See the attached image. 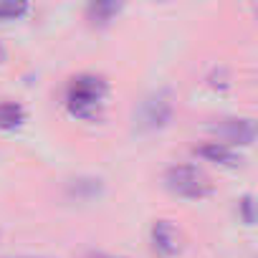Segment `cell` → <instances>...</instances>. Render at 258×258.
I'll return each mask as SVG.
<instances>
[{
    "label": "cell",
    "mask_w": 258,
    "mask_h": 258,
    "mask_svg": "<svg viewBox=\"0 0 258 258\" xmlns=\"http://www.w3.org/2000/svg\"><path fill=\"white\" fill-rule=\"evenodd\" d=\"M121 11V6L119 3H91L89 8H86V18L94 23V26H106L109 21H114L116 18V13Z\"/></svg>",
    "instance_id": "obj_7"
},
{
    "label": "cell",
    "mask_w": 258,
    "mask_h": 258,
    "mask_svg": "<svg viewBox=\"0 0 258 258\" xmlns=\"http://www.w3.org/2000/svg\"><path fill=\"white\" fill-rule=\"evenodd\" d=\"M26 109L18 101H0V129H16L23 124Z\"/></svg>",
    "instance_id": "obj_8"
},
{
    "label": "cell",
    "mask_w": 258,
    "mask_h": 258,
    "mask_svg": "<svg viewBox=\"0 0 258 258\" xmlns=\"http://www.w3.org/2000/svg\"><path fill=\"white\" fill-rule=\"evenodd\" d=\"M210 132L215 137H220L223 145H228V147H233V145L248 147L255 140V124H253V119H223L210 126Z\"/></svg>",
    "instance_id": "obj_4"
},
{
    "label": "cell",
    "mask_w": 258,
    "mask_h": 258,
    "mask_svg": "<svg viewBox=\"0 0 258 258\" xmlns=\"http://www.w3.org/2000/svg\"><path fill=\"white\" fill-rule=\"evenodd\" d=\"M6 61V48H3V43H0V63Z\"/></svg>",
    "instance_id": "obj_13"
},
{
    "label": "cell",
    "mask_w": 258,
    "mask_h": 258,
    "mask_svg": "<svg viewBox=\"0 0 258 258\" xmlns=\"http://www.w3.org/2000/svg\"><path fill=\"white\" fill-rule=\"evenodd\" d=\"M240 210H243V220L250 225V223H253V198H250V195H245V198H243Z\"/></svg>",
    "instance_id": "obj_11"
},
{
    "label": "cell",
    "mask_w": 258,
    "mask_h": 258,
    "mask_svg": "<svg viewBox=\"0 0 258 258\" xmlns=\"http://www.w3.org/2000/svg\"><path fill=\"white\" fill-rule=\"evenodd\" d=\"M28 13V3H0V21H18Z\"/></svg>",
    "instance_id": "obj_10"
},
{
    "label": "cell",
    "mask_w": 258,
    "mask_h": 258,
    "mask_svg": "<svg viewBox=\"0 0 258 258\" xmlns=\"http://www.w3.org/2000/svg\"><path fill=\"white\" fill-rule=\"evenodd\" d=\"M104 96H106V81H104L101 76L84 74V76H76V79L69 84L66 104H69V111H71L74 116L91 119V116H96V111L101 109Z\"/></svg>",
    "instance_id": "obj_1"
},
{
    "label": "cell",
    "mask_w": 258,
    "mask_h": 258,
    "mask_svg": "<svg viewBox=\"0 0 258 258\" xmlns=\"http://www.w3.org/2000/svg\"><path fill=\"white\" fill-rule=\"evenodd\" d=\"M165 185L170 192L180 198H190V200H198L213 192L210 177L195 165H172L165 172Z\"/></svg>",
    "instance_id": "obj_3"
},
{
    "label": "cell",
    "mask_w": 258,
    "mask_h": 258,
    "mask_svg": "<svg viewBox=\"0 0 258 258\" xmlns=\"http://www.w3.org/2000/svg\"><path fill=\"white\" fill-rule=\"evenodd\" d=\"M198 155H203V157L210 160V162L225 165V167H238V165L243 162V157H240L233 147H228V145H223V142H208V145L198 147Z\"/></svg>",
    "instance_id": "obj_6"
},
{
    "label": "cell",
    "mask_w": 258,
    "mask_h": 258,
    "mask_svg": "<svg viewBox=\"0 0 258 258\" xmlns=\"http://www.w3.org/2000/svg\"><path fill=\"white\" fill-rule=\"evenodd\" d=\"M13 258H43V255H13Z\"/></svg>",
    "instance_id": "obj_14"
},
{
    "label": "cell",
    "mask_w": 258,
    "mask_h": 258,
    "mask_svg": "<svg viewBox=\"0 0 258 258\" xmlns=\"http://www.w3.org/2000/svg\"><path fill=\"white\" fill-rule=\"evenodd\" d=\"M152 248L165 258L175 255L180 250V230L170 220H157L152 225Z\"/></svg>",
    "instance_id": "obj_5"
},
{
    "label": "cell",
    "mask_w": 258,
    "mask_h": 258,
    "mask_svg": "<svg viewBox=\"0 0 258 258\" xmlns=\"http://www.w3.org/2000/svg\"><path fill=\"white\" fill-rule=\"evenodd\" d=\"M99 190H101L99 180H74V182L69 185V192L76 195V198H91V195H96Z\"/></svg>",
    "instance_id": "obj_9"
},
{
    "label": "cell",
    "mask_w": 258,
    "mask_h": 258,
    "mask_svg": "<svg viewBox=\"0 0 258 258\" xmlns=\"http://www.w3.org/2000/svg\"><path fill=\"white\" fill-rule=\"evenodd\" d=\"M91 258H124V255H109V253H96V255H91Z\"/></svg>",
    "instance_id": "obj_12"
},
{
    "label": "cell",
    "mask_w": 258,
    "mask_h": 258,
    "mask_svg": "<svg viewBox=\"0 0 258 258\" xmlns=\"http://www.w3.org/2000/svg\"><path fill=\"white\" fill-rule=\"evenodd\" d=\"M175 111V96L170 89H160L142 99V104L135 111V129L137 132H155V129L167 126Z\"/></svg>",
    "instance_id": "obj_2"
}]
</instances>
